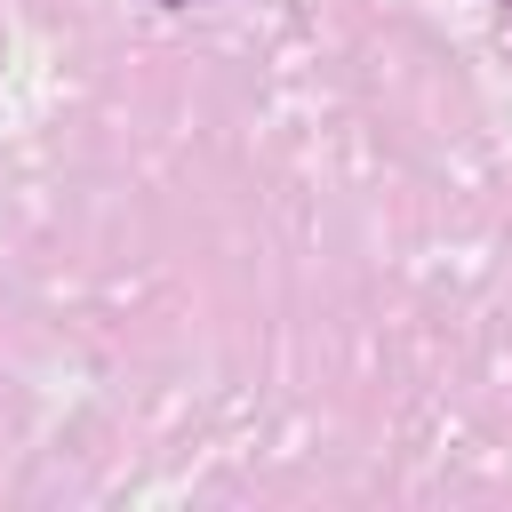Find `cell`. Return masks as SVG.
Masks as SVG:
<instances>
[{"label":"cell","instance_id":"cell-1","mask_svg":"<svg viewBox=\"0 0 512 512\" xmlns=\"http://www.w3.org/2000/svg\"><path fill=\"white\" fill-rule=\"evenodd\" d=\"M168 8H176V0H168Z\"/></svg>","mask_w":512,"mask_h":512}]
</instances>
